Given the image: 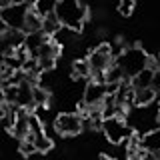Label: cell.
I'll return each mask as SVG.
<instances>
[{"instance_id":"cell-1","label":"cell","mask_w":160,"mask_h":160,"mask_svg":"<svg viewBox=\"0 0 160 160\" xmlns=\"http://www.w3.org/2000/svg\"><path fill=\"white\" fill-rule=\"evenodd\" d=\"M60 26L70 32H80L88 20V6L82 0H56L52 6Z\"/></svg>"},{"instance_id":"cell-2","label":"cell","mask_w":160,"mask_h":160,"mask_svg":"<svg viewBox=\"0 0 160 160\" xmlns=\"http://www.w3.org/2000/svg\"><path fill=\"white\" fill-rule=\"evenodd\" d=\"M148 54L144 52V48L140 46H126L114 56V64L122 70L124 78H132L136 76L140 70H144L148 66Z\"/></svg>"},{"instance_id":"cell-3","label":"cell","mask_w":160,"mask_h":160,"mask_svg":"<svg viewBox=\"0 0 160 160\" xmlns=\"http://www.w3.org/2000/svg\"><path fill=\"white\" fill-rule=\"evenodd\" d=\"M86 62L90 66V78L104 82V74L106 70L114 64V52L110 44H98L96 48L86 56Z\"/></svg>"},{"instance_id":"cell-4","label":"cell","mask_w":160,"mask_h":160,"mask_svg":"<svg viewBox=\"0 0 160 160\" xmlns=\"http://www.w3.org/2000/svg\"><path fill=\"white\" fill-rule=\"evenodd\" d=\"M100 130L104 132V136L112 146H120L132 136V128L126 122V118L120 116H112V118H104L100 124Z\"/></svg>"},{"instance_id":"cell-5","label":"cell","mask_w":160,"mask_h":160,"mask_svg":"<svg viewBox=\"0 0 160 160\" xmlns=\"http://www.w3.org/2000/svg\"><path fill=\"white\" fill-rule=\"evenodd\" d=\"M32 6H36V0L18 2V4H12V6L0 10V22H2L4 28H8V30H20V32H22L26 14H28V10Z\"/></svg>"},{"instance_id":"cell-6","label":"cell","mask_w":160,"mask_h":160,"mask_svg":"<svg viewBox=\"0 0 160 160\" xmlns=\"http://www.w3.org/2000/svg\"><path fill=\"white\" fill-rule=\"evenodd\" d=\"M54 130L60 136H76L82 132V116L78 112H60L54 118Z\"/></svg>"},{"instance_id":"cell-7","label":"cell","mask_w":160,"mask_h":160,"mask_svg":"<svg viewBox=\"0 0 160 160\" xmlns=\"http://www.w3.org/2000/svg\"><path fill=\"white\" fill-rule=\"evenodd\" d=\"M108 94L106 82H98V80H88L86 88L82 92V104L78 106H86V108H100L104 96Z\"/></svg>"},{"instance_id":"cell-8","label":"cell","mask_w":160,"mask_h":160,"mask_svg":"<svg viewBox=\"0 0 160 160\" xmlns=\"http://www.w3.org/2000/svg\"><path fill=\"white\" fill-rule=\"evenodd\" d=\"M138 148H140V150H144V152L156 154L158 150H160V126H158V128L148 130V132H142V134H140Z\"/></svg>"},{"instance_id":"cell-9","label":"cell","mask_w":160,"mask_h":160,"mask_svg":"<svg viewBox=\"0 0 160 160\" xmlns=\"http://www.w3.org/2000/svg\"><path fill=\"white\" fill-rule=\"evenodd\" d=\"M60 30H62V26H60L58 18L54 16L52 10H50V12H44V14H42V26H40V32L46 34L48 38H54V36L60 32Z\"/></svg>"},{"instance_id":"cell-10","label":"cell","mask_w":160,"mask_h":160,"mask_svg":"<svg viewBox=\"0 0 160 160\" xmlns=\"http://www.w3.org/2000/svg\"><path fill=\"white\" fill-rule=\"evenodd\" d=\"M156 96H158V94L154 92L152 88L134 90V100H132V104H134V106H138V108H142V106H150V104L156 102Z\"/></svg>"},{"instance_id":"cell-11","label":"cell","mask_w":160,"mask_h":160,"mask_svg":"<svg viewBox=\"0 0 160 160\" xmlns=\"http://www.w3.org/2000/svg\"><path fill=\"white\" fill-rule=\"evenodd\" d=\"M152 74H154V70L146 66L144 70H140L136 76H132V78H130V86H132L134 90L150 88V84H152Z\"/></svg>"},{"instance_id":"cell-12","label":"cell","mask_w":160,"mask_h":160,"mask_svg":"<svg viewBox=\"0 0 160 160\" xmlns=\"http://www.w3.org/2000/svg\"><path fill=\"white\" fill-rule=\"evenodd\" d=\"M32 102H34V108H46L48 102H50V92L46 88L34 84V88H32Z\"/></svg>"},{"instance_id":"cell-13","label":"cell","mask_w":160,"mask_h":160,"mask_svg":"<svg viewBox=\"0 0 160 160\" xmlns=\"http://www.w3.org/2000/svg\"><path fill=\"white\" fill-rule=\"evenodd\" d=\"M70 74H72V78H74V80H86V78H90V66H88L86 58H82V60H74Z\"/></svg>"},{"instance_id":"cell-14","label":"cell","mask_w":160,"mask_h":160,"mask_svg":"<svg viewBox=\"0 0 160 160\" xmlns=\"http://www.w3.org/2000/svg\"><path fill=\"white\" fill-rule=\"evenodd\" d=\"M134 4H136V0H118V12L120 16H130L134 10Z\"/></svg>"},{"instance_id":"cell-15","label":"cell","mask_w":160,"mask_h":160,"mask_svg":"<svg viewBox=\"0 0 160 160\" xmlns=\"http://www.w3.org/2000/svg\"><path fill=\"white\" fill-rule=\"evenodd\" d=\"M150 88L156 94H160V66L154 70V74H152V84H150Z\"/></svg>"},{"instance_id":"cell-16","label":"cell","mask_w":160,"mask_h":160,"mask_svg":"<svg viewBox=\"0 0 160 160\" xmlns=\"http://www.w3.org/2000/svg\"><path fill=\"white\" fill-rule=\"evenodd\" d=\"M12 4H14V0H0V10H4V8L12 6Z\"/></svg>"},{"instance_id":"cell-17","label":"cell","mask_w":160,"mask_h":160,"mask_svg":"<svg viewBox=\"0 0 160 160\" xmlns=\"http://www.w3.org/2000/svg\"><path fill=\"white\" fill-rule=\"evenodd\" d=\"M100 160H114V158H110V156H102Z\"/></svg>"},{"instance_id":"cell-18","label":"cell","mask_w":160,"mask_h":160,"mask_svg":"<svg viewBox=\"0 0 160 160\" xmlns=\"http://www.w3.org/2000/svg\"><path fill=\"white\" fill-rule=\"evenodd\" d=\"M158 60H160V56H158Z\"/></svg>"}]
</instances>
